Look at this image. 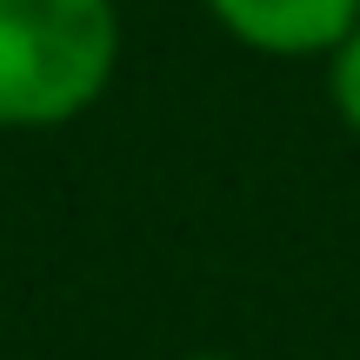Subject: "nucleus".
I'll return each instance as SVG.
<instances>
[{
  "instance_id": "1",
  "label": "nucleus",
  "mask_w": 360,
  "mask_h": 360,
  "mask_svg": "<svg viewBox=\"0 0 360 360\" xmlns=\"http://www.w3.org/2000/svg\"><path fill=\"white\" fill-rule=\"evenodd\" d=\"M120 67L114 0H0V127L47 134L80 120Z\"/></svg>"
},
{
  "instance_id": "3",
  "label": "nucleus",
  "mask_w": 360,
  "mask_h": 360,
  "mask_svg": "<svg viewBox=\"0 0 360 360\" xmlns=\"http://www.w3.org/2000/svg\"><path fill=\"white\" fill-rule=\"evenodd\" d=\"M327 94H334V114L347 120V134H360V27L327 53Z\"/></svg>"
},
{
  "instance_id": "2",
  "label": "nucleus",
  "mask_w": 360,
  "mask_h": 360,
  "mask_svg": "<svg viewBox=\"0 0 360 360\" xmlns=\"http://www.w3.org/2000/svg\"><path fill=\"white\" fill-rule=\"evenodd\" d=\"M220 34L267 60H314L334 53L360 27V0H207Z\"/></svg>"
},
{
  "instance_id": "4",
  "label": "nucleus",
  "mask_w": 360,
  "mask_h": 360,
  "mask_svg": "<svg viewBox=\"0 0 360 360\" xmlns=\"http://www.w3.org/2000/svg\"><path fill=\"white\" fill-rule=\"evenodd\" d=\"M180 360H240V354H180Z\"/></svg>"
}]
</instances>
